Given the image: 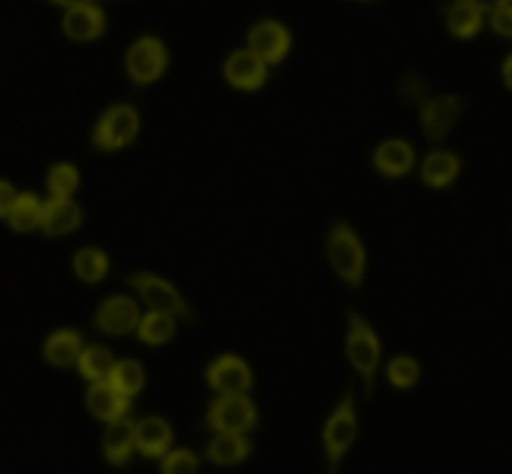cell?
<instances>
[{
    "instance_id": "1",
    "label": "cell",
    "mask_w": 512,
    "mask_h": 474,
    "mask_svg": "<svg viewBox=\"0 0 512 474\" xmlns=\"http://www.w3.org/2000/svg\"><path fill=\"white\" fill-rule=\"evenodd\" d=\"M402 96L407 101L420 103L422 131H425L430 143H440L452 131V126L460 121L462 111H465V101L457 96H425V83L415 76L402 83Z\"/></svg>"
},
{
    "instance_id": "2",
    "label": "cell",
    "mask_w": 512,
    "mask_h": 474,
    "mask_svg": "<svg viewBox=\"0 0 512 474\" xmlns=\"http://www.w3.org/2000/svg\"><path fill=\"white\" fill-rule=\"evenodd\" d=\"M324 454H327L329 474H339V464L352 449L357 439V412H354V392L352 387L344 392L342 402L332 412V417L324 424Z\"/></svg>"
},
{
    "instance_id": "3",
    "label": "cell",
    "mask_w": 512,
    "mask_h": 474,
    "mask_svg": "<svg viewBox=\"0 0 512 474\" xmlns=\"http://www.w3.org/2000/svg\"><path fill=\"white\" fill-rule=\"evenodd\" d=\"M379 339L374 329L369 327L367 319L354 311H349V334H347V357L352 367L364 382V392L372 394L374 377L379 367Z\"/></svg>"
},
{
    "instance_id": "4",
    "label": "cell",
    "mask_w": 512,
    "mask_h": 474,
    "mask_svg": "<svg viewBox=\"0 0 512 474\" xmlns=\"http://www.w3.org/2000/svg\"><path fill=\"white\" fill-rule=\"evenodd\" d=\"M329 261H332L334 271L344 279V284L357 289L364 279V266H367V254L359 241V236L349 229L344 221L334 224L332 234H329Z\"/></svg>"
},
{
    "instance_id": "5",
    "label": "cell",
    "mask_w": 512,
    "mask_h": 474,
    "mask_svg": "<svg viewBox=\"0 0 512 474\" xmlns=\"http://www.w3.org/2000/svg\"><path fill=\"white\" fill-rule=\"evenodd\" d=\"M259 422L254 402L246 394H224L211 404L206 424L216 434H246Z\"/></svg>"
},
{
    "instance_id": "6",
    "label": "cell",
    "mask_w": 512,
    "mask_h": 474,
    "mask_svg": "<svg viewBox=\"0 0 512 474\" xmlns=\"http://www.w3.org/2000/svg\"><path fill=\"white\" fill-rule=\"evenodd\" d=\"M139 113L134 106H113L98 121L96 131H93V143H96L101 151H118V148H126L128 143L139 136Z\"/></svg>"
},
{
    "instance_id": "7",
    "label": "cell",
    "mask_w": 512,
    "mask_h": 474,
    "mask_svg": "<svg viewBox=\"0 0 512 474\" xmlns=\"http://www.w3.org/2000/svg\"><path fill=\"white\" fill-rule=\"evenodd\" d=\"M128 284L134 286L139 291L141 299L151 306V311H159V314H169V316H181V319H194L191 314L189 304H186L184 296L174 289L166 279L154 274H134L128 276Z\"/></svg>"
},
{
    "instance_id": "8",
    "label": "cell",
    "mask_w": 512,
    "mask_h": 474,
    "mask_svg": "<svg viewBox=\"0 0 512 474\" xmlns=\"http://www.w3.org/2000/svg\"><path fill=\"white\" fill-rule=\"evenodd\" d=\"M166 63H169L166 46L154 36L139 38L126 53V71L131 81L139 83V86H149L156 78H161V73L166 71Z\"/></svg>"
},
{
    "instance_id": "9",
    "label": "cell",
    "mask_w": 512,
    "mask_h": 474,
    "mask_svg": "<svg viewBox=\"0 0 512 474\" xmlns=\"http://www.w3.org/2000/svg\"><path fill=\"white\" fill-rule=\"evenodd\" d=\"M96 327L103 334H111V337H123V334H131L134 329H139L141 324V311L136 306L134 299L128 296H111L101 304V309L96 311Z\"/></svg>"
},
{
    "instance_id": "10",
    "label": "cell",
    "mask_w": 512,
    "mask_h": 474,
    "mask_svg": "<svg viewBox=\"0 0 512 474\" xmlns=\"http://www.w3.org/2000/svg\"><path fill=\"white\" fill-rule=\"evenodd\" d=\"M206 379H209V387L219 392L221 397L224 394H246L251 389V382H254L249 364L244 359L234 357V354L216 359L209 372H206Z\"/></svg>"
},
{
    "instance_id": "11",
    "label": "cell",
    "mask_w": 512,
    "mask_h": 474,
    "mask_svg": "<svg viewBox=\"0 0 512 474\" xmlns=\"http://www.w3.org/2000/svg\"><path fill=\"white\" fill-rule=\"evenodd\" d=\"M292 46V36H289L287 28L277 21H264L259 26L251 28L249 33V51L254 53L259 61L279 63L289 53Z\"/></svg>"
},
{
    "instance_id": "12",
    "label": "cell",
    "mask_w": 512,
    "mask_h": 474,
    "mask_svg": "<svg viewBox=\"0 0 512 474\" xmlns=\"http://www.w3.org/2000/svg\"><path fill=\"white\" fill-rule=\"evenodd\" d=\"M68 8L66 18H63V31L73 41H96L106 31V18H103L101 8L91 6V3H61Z\"/></svg>"
},
{
    "instance_id": "13",
    "label": "cell",
    "mask_w": 512,
    "mask_h": 474,
    "mask_svg": "<svg viewBox=\"0 0 512 474\" xmlns=\"http://www.w3.org/2000/svg\"><path fill=\"white\" fill-rule=\"evenodd\" d=\"M136 452V422L134 419H116L103 432V454L113 467H126Z\"/></svg>"
},
{
    "instance_id": "14",
    "label": "cell",
    "mask_w": 512,
    "mask_h": 474,
    "mask_svg": "<svg viewBox=\"0 0 512 474\" xmlns=\"http://www.w3.org/2000/svg\"><path fill=\"white\" fill-rule=\"evenodd\" d=\"M226 81L241 91H256L267 81V63L259 61L251 51H236L224 66Z\"/></svg>"
},
{
    "instance_id": "15",
    "label": "cell",
    "mask_w": 512,
    "mask_h": 474,
    "mask_svg": "<svg viewBox=\"0 0 512 474\" xmlns=\"http://www.w3.org/2000/svg\"><path fill=\"white\" fill-rule=\"evenodd\" d=\"M83 211L76 201L71 199H51L43 204V221L41 231L46 236H66L81 229Z\"/></svg>"
},
{
    "instance_id": "16",
    "label": "cell",
    "mask_w": 512,
    "mask_h": 474,
    "mask_svg": "<svg viewBox=\"0 0 512 474\" xmlns=\"http://www.w3.org/2000/svg\"><path fill=\"white\" fill-rule=\"evenodd\" d=\"M86 407L101 422H116V419L128 417V397H123L111 382L91 384L86 394Z\"/></svg>"
},
{
    "instance_id": "17",
    "label": "cell",
    "mask_w": 512,
    "mask_h": 474,
    "mask_svg": "<svg viewBox=\"0 0 512 474\" xmlns=\"http://www.w3.org/2000/svg\"><path fill=\"white\" fill-rule=\"evenodd\" d=\"M171 442H174V432L166 419L146 417L136 422V452L144 457H166L171 452Z\"/></svg>"
},
{
    "instance_id": "18",
    "label": "cell",
    "mask_w": 512,
    "mask_h": 474,
    "mask_svg": "<svg viewBox=\"0 0 512 474\" xmlns=\"http://www.w3.org/2000/svg\"><path fill=\"white\" fill-rule=\"evenodd\" d=\"M374 166L384 176H405L415 166V151L407 141L395 138V141H384L374 153Z\"/></svg>"
},
{
    "instance_id": "19",
    "label": "cell",
    "mask_w": 512,
    "mask_h": 474,
    "mask_svg": "<svg viewBox=\"0 0 512 474\" xmlns=\"http://www.w3.org/2000/svg\"><path fill=\"white\" fill-rule=\"evenodd\" d=\"M251 454V439L246 434H216L206 444V459L219 467H234Z\"/></svg>"
},
{
    "instance_id": "20",
    "label": "cell",
    "mask_w": 512,
    "mask_h": 474,
    "mask_svg": "<svg viewBox=\"0 0 512 474\" xmlns=\"http://www.w3.org/2000/svg\"><path fill=\"white\" fill-rule=\"evenodd\" d=\"M83 352V337L73 329H61V332L51 334L46 339V347H43V357L53 367H71L78 364V357Z\"/></svg>"
},
{
    "instance_id": "21",
    "label": "cell",
    "mask_w": 512,
    "mask_h": 474,
    "mask_svg": "<svg viewBox=\"0 0 512 474\" xmlns=\"http://www.w3.org/2000/svg\"><path fill=\"white\" fill-rule=\"evenodd\" d=\"M460 171V158L455 153L447 151H435L425 158L422 164V181L432 189H442V186L452 184V179Z\"/></svg>"
},
{
    "instance_id": "22",
    "label": "cell",
    "mask_w": 512,
    "mask_h": 474,
    "mask_svg": "<svg viewBox=\"0 0 512 474\" xmlns=\"http://www.w3.org/2000/svg\"><path fill=\"white\" fill-rule=\"evenodd\" d=\"M43 221V201L36 194H21L16 199L11 216H8V224L18 234H28V231L41 229Z\"/></svg>"
},
{
    "instance_id": "23",
    "label": "cell",
    "mask_w": 512,
    "mask_h": 474,
    "mask_svg": "<svg viewBox=\"0 0 512 474\" xmlns=\"http://www.w3.org/2000/svg\"><path fill=\"white\" fill-rule=\"evenodd\" d=\"M113 367H116V359H113V354L106 347H88L78 357V369H81V374L91 384L108 382Z\"/></svg>"
},
{
    "instance_id": "24",
    "label": "cell",
    "mask_w": 512,
    "mask_h": 474,
    "mask_svg": "<svg viewBox=\"0 0 512 474\" xmlns=\"http://www.w3.org/2000/svg\"><path fill=\"white\" fill-rule=\"evenodd\" d=\"M108 382H111L113 387L123 394V397L131 399L134 394H139L141 389H144V384H146L144 367H141L136 359H123V362H116V367H113L111 379H108Z\"/></svg>"
},
{
    "instance_id": "25",
    "label": "cell",
    "mask_w": 512,
    "mask_h": 474,
    "mask_svg": "<svg viewBox=\"0 0 512 474\" xmlns=\"http://www.w3.org/2000/svg\"><path fill=\"white\" fill-rule=\"evenodd\" d=\"M447 26L457 38H470L482 26V8L477 3H455L447 13Z\"/></svg>"
},
{
    "instance_id": "26",
    "label": "cell",
    "mask_w": 512,
    "mask_h": 474,
    "mask_svg": "<svg viewBox=\"0 0 512 474\" xmlns=\"http://www.w3.org/2000/svg\"><path fill=\"white\" fill-rule=\"evenodd\" d=\"M176 332L174 316L159 314V311H151L141 319L139 324V339L144 344H151V347H161V344L169 342Z\"/></svg>"
},
{
    "instance_id": "27",
    "label": "cell",
    "mask_w": 512,
    "mask_h": 474,
    "mask_svg": "<svg viewBox=\"0 0 512 474\" xmlns=\"http://www.w3.org/2000/svg\"><path fill=\"white\" fill-rule=\"evenodd\" d=\"M73 269L81 281L96 284L108 274V256L101 249H81L73 259Z\"/></svg>"
},
{
    "instance_id": "28",
    "label": "cell",
    "mask_w": 512,
    "mask_h": 474,
    "mask_svg": "<svg viewBox=\"0 0 512 474\" xmlns=\"http://www.w3.org/2000/svg\"><path fill=\"white\" fill-rule=\"evenodd\" d=\"M78 181H81V176H78L76 166H53L51 174H48V191H51V199H71L73 191L78 189Z\"/></svg>"
},
{
    "instance_id": "29",
    "label": "cell",
    "mask_w": 512,
    "mask_h": 474,
    "mask_svg": "<svg viewBox=\"0 0 512 474\" xmlns=\"http://www.w3.org/2000/svg\"><path fill=\"white\" fill-rule=\"evenodd\" d=\"M161 474H199V457L191 449H171L161 462Z\"/></svg>"
},
{
    "instance_id": "30",
    "label": "cell",
    "mask_w": 512,
    "mask_h": 474,
    "mask_svg": "<svg viewBox=\"0 0 512 474\" xmlns=\"http://www.w3.org/2000/svg\"><path fill=\"white\" fill-rule=\"evenodd\" d=\"M387 374H390V382L395 384L397 389H410L412 384L420 379V364L410 357H397L392 359Z\"/></svg>"
},
{
    "instance_id": "31",
    "label": "cell",
    "mask_w": 512,
    "mask_h": 474,
    "mask_svg": "<svg viewBox=\"0 0 512 474\" xmlns=\"http://www.w3.org/2000/svg\"><path fill=\"white\" fill-rule=\"evenodd\" d=\"M16 199H18L16 189H13L8 181L0 179V219H8V216H11L13 206H16Z\"/></svg>"
},
{
    "instance_id": "32",
    "label": "cell",
    "mask_w": 512,
    "mask_h": 474,
    "mask_svg": "<svg viewBox=\"0 0 512 474\" xmlns=\"http://www.w3.org/2000/svg\"><path fill=\"white\" fill-rule=\"evenodd\" d=\"M492 28H495L500 36L512 38V6H500L492 16Z\"/></svg>"
},
{
    "instance_id": "33",
    "label": "cell",
    "mask_w": 512,
    "mask_h": 474,
    "mask_svg": "<svg viewBox=\"0 0 512 474\" xmlns=\"http://www.w3.org/2000/svg\"><path fill=\"white\" fill-rule=\"evenodd\" d=\"M505 83L512 88V58H507L505 63Z\"/></svg>"
}]
</instances>
